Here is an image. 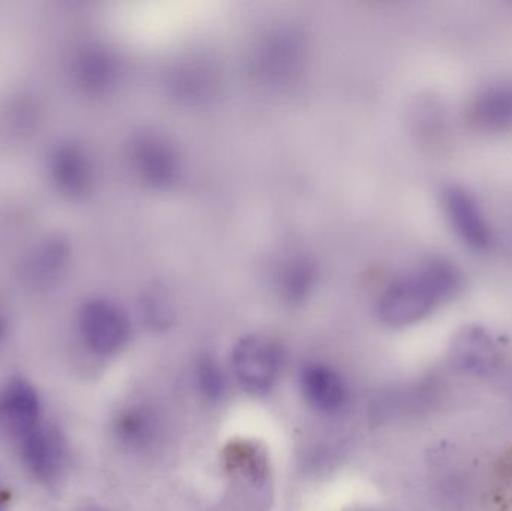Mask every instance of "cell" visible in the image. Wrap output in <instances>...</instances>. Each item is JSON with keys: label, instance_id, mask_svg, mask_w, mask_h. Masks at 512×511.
<instances>
[{"label": "cell", "instance_id": "d6986e66", "mask_svg": "<svg viewBox=\"0 0 512 511\" xmlns=\"http://www.w3.org/2000/svg\"><path fill=\"white\" fill-rule=\"evenodd\" d=\"M3 330H5V323H3L2 317H0V338H2Z\"/></svg>", "mask_w": 512, "mask_h": 511}, {"label": "cell", "instance_id": "ba28073f", "mask_svg": "<svg viewBox=\"0 0 512 511\" xmlns=\"http://www.w3.org/2000/svg\"><path fill=\"white\" fill-rule=\"evenodd\" d=\"M300 39L291 32H277L265 39L256 56V74L273 84H286L301 68Z\"/></svg>", "mask_w": 512, "mask_h": 511}, {"label": "cell", "instance_id": "277c9868", "mask_svg": "<svg viewBox=\"0 0 512 511\" xmlns=\"http://www.w3.org/2000/svg\"><path fill=\"white\" fill-rule=\"evenodd\" d=\"M84 344L99 356H111L122 350L131 333L128 315L111 300H90L78 317Z\"/></svg>", "mask_w": 512, "mask_h": 511}, {"label": "cell", "instance_id": "4fadbf2b", "mask_svg": "<svg viewBox=\"0 0 512 511\" xmlns=\"http://www.w3.org/2000/svg\"><path fill=\"white\" fill-rule=\"evenodd\" d=\"M75 75L86 92L96 95L108 92L119 80V60L107 48L92 45L77 57Z\"/></svg>", "mask_w": 512, "mask_h": 511}, {"label": "cell", "instance_id": "7a4b0ae2", "mask_svg": "<svg viewBox=\"0 0 512 511\" xmlns=\"http://www.w3.org/2000/svg\"><path fill=\"white\" fill-rule=\"evenodd\" d=\"M282 348L267 335H248L233 351V369L240 387L249 395L270 392L282 368Z\"/></svg>", "mask_w": 512, "mask_h": 511}, {"label": "cell", "instance_id": "5bb4252c", "mask_svg": "<svg viewBox=\"0 0 512 511\" xmlns=\"http://www.w3.org/2000/svg\"><path fill=\"white\" fill-rule=\"evenodd\" d=\"M316 278H318V269L309 255H291L280 264L277 270V293L289 306L303 305L315 288Z\"/></svg>", "mask_w": 512, "mask_h": 511}, {"label": "cell", "instance_id": "8fae6325", "mask_svg": "<svg viewBox=\"0 0 512 511\" xmlns=\"http://www.w3.org/2000/svg\"><path fill=\"white\" fill-rule=\"evenodd\" d=\"M453 362L468 374L486 377L498 368V347L486 330L477 326L468 327L454 341Z\"/></svg>", "mask_w": 512, "mask_h": 511}, {"label": "cell", "instance_id": "30bf717a", "mask_svg": "<svg viewBox=\"0 0 512 511\" xmlns=\"http://www.w3.org/2000/svg\"><path fill=\"white\" fill-rule=\"evenodd\" d=\"M114 434L125 449L144 452L161 438V417L150 405H129L117 416Z\"/></svg>", "mask_w": 512, "mask_h": 511}, {"label": "cell", "instance_id": "9c48e42d", "mask_svg": "<svg viewBox=\"0 0 512 511\" xmlns=\"http://www.w3.org/2000/svg\"><path fill=\"white\" fill-rule=\"evenodd\" d=\"M29 470L42 480L54 479L62 470L65 450L59 435L39 423L17 438Z\"/></svg>", "mask_w": 512, "mask_h": 511}, {"label": "cell", "instance_id": "2e32d148", "mask_svg": "<svg viewBox=\"0 0 512 511\" xmlns=\"http://www.w3.org/2000/svg\"><path fill=\"white\" fill-rule=\"evenodd\" d=\"M472 119L481 128L499 131L512 126V86H492L472 104Z\"/></svg>", "mask_w": 512, "mask_h": 511}, {"label": "cell", "instance_id": "7c38bea8", "mask_svg": "<svg viewBox=\"0 0 512 511\" xmlns=\"http://www.w3.org/2000/svg\"><path fill=\"white\" fill-rule=\"evenodd\" d=\"M0 423L15 435L39 425V399L24 381H12L0 392Z\"/></svg>", "mask_w": 512, "mask_h": 511}, {"label": "cell", "instance_id": "52a82bcc", "mask_svg": "<svg viewBox=\"0 0 512 511\" xmlns=\"http://www.w3.org/2000/svg\"><path fill=\"white\" fill-rule=\"evenodd\" d=\"M50 173L62 194L81 198L89 194L95 182V167L89 153L74 143L60 144L51 153Z\"/></svg>", "mask_w": 512, "mask_h": 511}, {"label": "cell", "instance_id": "3957f363", "mask_svg": "<svg viewBox=\"0 0 512 511\" xmlns=\"http://www.w3.org/2000/svg\"><path fill=\"white\" fill-rule=\"evenodd\" d=\"M129 161L137 179L153 189L170 188L182 173L176 144L158 132L138 134L132 140Z\"/></svg>", "mask_w": 512, "mask_h": 511}, {"label": "cell", "instance_id": "6da1fadb", "mask_svg": "<svg viewBox=\"0 0 512 511\" xmlns=\"http://www.w3.org/2000/svg\"><path fill=\"white\" fill-rule=\"evenodd\" d=\"M459 270L444 260H430L403 273L385 288L378 317L390 327H406L432 314L459 290Z\"/></svg>", "mask_w": 512, "mask_h": 511}, {"label": "cell", "instance_id": "ac0fdd59", "mask_svg": "<svg viewBox=\"0 0 512 511\" xmlns=\"http://www.w3.org/2000/svg\"><path fill=\"white\" fill-rule=\"evenodd\" d=\"M195 380L201 395L210 402H218L225 393V375L221 366L212 356L198 360Z\"/></svg>", "mask_w": 512, "mask_h": 511}, {"label": "cell", "instance_id": "8992f818", "mask_svg": "<svg viewBox=\"0 0 512 511\" xmlns=\"http://www.w3.org/2000/svg\"><path fill=\"white\" fill-rule=\"evenodd\" d=\"M300 389L304 401L321 414L333 416L348 404L345 378L327 363H307L300 372Z\"/></svg>", "mask_w": 512, "mask_h": 511}, {"label": "cell", "instance_id": "9a60e30c", "mask_svg": "<svg viewBox=\"0 0 512 511\" xmlns=\"http://www.w3.org/2000/svg\"><path fill=\"white\" fill-rule=\"evenodd\" d=\"M69 258V246L65 240L48 239L36 246L21 264L24 282L45 285L53 282L65 269Z\"/></svg>", "mask_w": 512, "mask_h": 511}, {"label": "cell", "instance_id": "e0dca14e", "mask_svg": "<svg viewBox=\"0 0 512 511\" xmlns=\"http://www.w3.org/2000/svg\"><path fill=\"white\" fill-rule=\"evenodd\" d=\"M141 312L147 326L156 330L170 327L174 321L173 303L162 287H152L141 297Z\"/></svg>", "mask_w": 512, "mask_h": 511}, {"label": "cell", "instance_id": "ffe728a7", "mask_svg": "<svg viewBox=\"0 0 512 511\" xmlns=\"http://www.w3.org/2000/svg\"><path fill=\"white\" fill-rule=\"evenodd\" d=\"M89 511H98V510H89Z\"/></svg>", "mask_w": 512, "mask_h": 511}, {"label": "cell", "instance_id": "5b68a950", "mask_svg": "<svg viewBox=\"0 0 512 511\" xmlns=\"http://www.w3.org/2000/svg\"><path fill=\"white\" fill-rule=\"evenodd\" d=\"M441 203L451 228L466 246L475 251H487L492 246V230L471 192L459 185L444 186Z\"/></svg>", "mask_w": 512, "mask_h": 511}]
</instances>
